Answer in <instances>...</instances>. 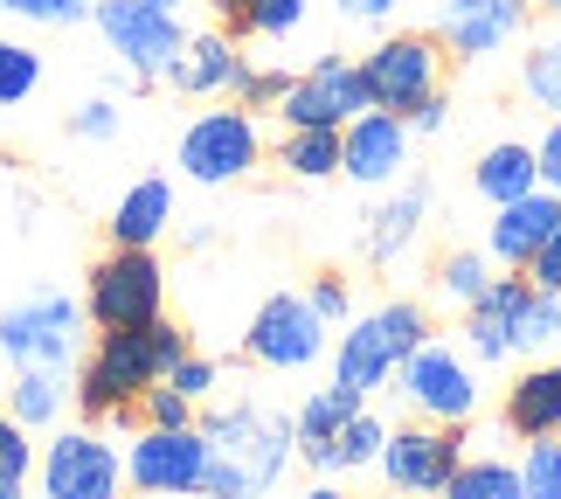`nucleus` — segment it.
Wrapping results in <instances>:
<instances>
[{
    "label": "nucleus",
    "instance_id": "18",
    "mask_svg": "<svg viewBox=\"0 0 561 499\" xmlns=\"http://www.w3.org/2000/svg\"><path fill=\"white\" fill-rule=\"evenodd\" d=\"M554 223H561V194H554V188H534V194H520V202L492 208V223H485V257H492L500 271H527L534 257L548 250Z\"/></svg>",
    "mask_w": 561,
    "mask_h": 499
},
{
    "label": "nucleus",
    "instance_id": "21",
    "mask_svg": "<svg viewBox=\"0 0 561 499\" xmlns=\"http://www.w3.org/2000/svg\"><path fill=\"white\" fill-rule=\"evenodd\" d=\"M500 417L513 438H561V354L554 361H534L513 375Z\"/></svg>",
    "mask_w": 561,
    "mask_h": 499
},
{
    "label": "nucleus",
    "instance_id": "39",
    "mask_svg": "<svg viewBox=\"0 0 561 499\" xmlns=\"http://www.w3.org/2000/svg\"><path fill=\"white\" fill-rule=\"evenodd\" d=\"M28 472H35V444H28V423L0 417V486L28 479Z\"/></svg>",
    "mask_w": 561,
    "mask_h": 499
},
{
    "label": "nucleus",
    "instance_id": "24",
    "mask_svg": "<svg viewBox=\"0 0 561 499\" xmlns=\"http://www.w3.org/2000/svg\"><path fill=\"white\" fill-rule=\"evenodd\" d=\"M471 188H479V202L506 208V202H520V194L541 188V160H534L527 139H492L485 154L471 160Z\"/></svg>",
    "mask_w": 561,
    "mask_h": 499
},
{
    "label": "nucleus",
    "instance_id": "10",
    "mask_svg": "<svg viewBox=\"0 0 561 499\" xmlns=\"http://www.w3.org/2000/svg\"><path fill=\"white\" fill-rule=\"evenodd\" d=\"M202 479H208L202 423H181V430L139 423L133 430V451H125V486L133 492H146V499H202Z\"/></svg>",
    "mask_w": 561,
    "mask_h": 499
},
{
    "label": "nucleus",
    "instance_id": "27",
    "mask_svg": "<svg viewBox=\"0 0 561 499\" xmlns=\"http://www.w3.org/2000/svg\"><path fill=\"white\" fill-rule=\"evenodd\" d=\"M368 409V396L360 388H347V382H327V388H312L306 402H298V417H291V430H298V451L306 444H327L347 417H360Z\"/></svg>",
    "mask_w": 561,
    "mask_h": 499
},
{
    "label": "nucleus",
    "instance_id": "9",
    "mask_svg": "<svg viewBox=\"0 0 561 499\" xmlns=\"http://www.w3.org/2000/svg\"><path fill=\"white\" fill-rule=\"evenodd\" d=\"M396 396L430 423H471L479 417V367H471V354H458L450 340L430 333L416 354L396 367Z\"/></svg>",
    "mask_w": 561,
    "mask_h": 499
},
{
    "label": "nucleus",
    "instance_id": "11",
    "mask_svg": "<svg viewBox=\"0 0 561 499\" xmlns=\"http://www.w3.org/2000/svg\"><path fill=\"white\" fill-rule=\"evenodd\" d=\"M327 319L312 313L306 292H271L264 306L250 313L243 327V361L250 367H271V375H298V367H312L327 354Z\"/></svg>",
    "mask_w": 561,
    "mask_h": 499
},
{
    "label": "nucleus",
    "instance_id": "14",
    "mask_svg": "<svg viewBox=\"0 0 561 499\" xmlns=\"http://www.w3.org/2000/svg\"><path fill=\"white\" fill-rule=\"evenodd\" d=\"M360 112H368L360 56H340V49H327L312 70H298L285 104H277V118H285V125H327V133H347Z\"/></svg>",
    "mask_w": 561,
    "mask_h": 499
},
{
    "label": "nucleus",
    "instance_id": "46",
    "mask_svg": "<svg viewBox=\"0 0 561 499\" xmlns=\"http://www.w3.org/2000/svg\"><path fill=\"white\" fill-rule=\"evenodd\" d=\"M202 8H215V14H222V21H236V14L250 8V0H202Z\"/></svg>",
    "mask_w": 561,
    "mask_h": 499
},
{
    "label": "nucleus",
    "instance_id": "6",
    "mask_svg": "<svg viewBox=\"0 0 561 499\" xmlns=\"http://www.w3.org/2000/svg\"><path fill=\"white\" fill-rule=\"evenodd\" d=\"M83 313L98 333H125V327H153L167 313V264L153 250H104L91 277H83Z\"/></svg>",
    "mask_w": 561,
    "mask_h": 499
},
{
    "label": "nucleus",
    "instance_id": "42",
    "mask_svg": "<svg viewBox=\"0 0 561 499\" xmlns=\"http://www.w3.org/2000/svg\"><path fill=\"white\" fill-rule=\"evenodd\" d=\"M333 8H340L347 29H381V21H396L402 0H333Z\"/></svg>",
    "mask_w": 561,
    "mask_h": 499
},
{
    "label": "nucleus",
    "instance_id": "8",
    "mask_svg": "<svg viewBox=\"0 0 561 499\" xmlns=\"http://www.w3.org/2000/svg\"><path fill=\"white\" fill-rule=\"evenodd\" d=\"M83 298L70 292H28L21 306L0 313V354L8 367H77V333H83Z\"/></svg>",
    "mask_w": 561,
    "mask_h": 499
},
{
    "label": "nucleus",
    "instance_id": "43",
    "mask_svg": "<svg viewBox=\"0 0 561 499\" xmlns=\"http://www.w3.org/2000/svg\"><path fill=\"white\" fill-rule=\"evenodd\" d=\"M534 160H541V188L561 194V118H548V133L534 139Z\"/></svg>",
    "mask_w": 561,
    "mask_h": 499
},
{
    "label": "nucleus",
    "instance_id": "20",
    "mask_svg": "<svg viewBox=\"0 0 561 499\" xmlns=\"http://www.w3.org/2000/svg\"><path fill=\"white\" fill-rule=\"evenodd\" d=\"M430 208H437V188L423 181H402L388 202L368 215V236H360V257L368 264H402L409 250H416V236H423V223H430Z\"/></svg>",
    "mask_w": 561,
    "mask_h": 499
},
{
    "label": "nucleus",
    "instance_id": "44",
    "mask_svg": "<svg viewBox=\"0 0 561 499\" xmlns=\"http://www.w3.org/2000/svg\"><path fill=\"white\" fill-rule=\"evenodd\" d=\"M527 277H534L541 292H561V223H554V236H548V250L527 264Z\"/></svg>",
    "mask_w": 561,
    "mask_h": 499
},
{
    "label": "nucleus",
    "instance_id": "19",
    "mask_svg": "<svg viewBox=\"0 0 561 499\" xmlns=\"http://www.w3.org/2000/svg\"><path fill=\"white\" fill-rule=\"evenodd\" d=\"M236 70H243V42H236L229 29H202V35H187V49L167 63V91H181V98H229L236 91Z\"/></svg>",
    "mask_w": 561,
    "mask_h": 499
},
{
    "label": "nucleus",
    "instance_id": "3",
    "mask_svg": "<svg viewBox=\"0 0 561 499\" xmlns=\"http://www.w3.org/2000/svg\"><path fill=\"white\" fill-rule=\"evenodd\" d=\"M423 340H430V313L416 306V298H388V306H375V313H354L347 333L333 340V382L375 396V388L396 382V367L416 354Z\"/></svg>",
    "mask_w": 561,
    "mask_h": 499
},
{
    "label": "nucleus",
    "instance_id": "49",
    "mask_svg": "<svg viewBox=\"0 0 561 499\" xmlns=\"http://www.w3.org/2000/svg\"><path fill=\"white\" fill-rule=\"evenodd\" d=\"M534 8H541V14H554V21H561V0H534Z\"/></svg>",
    "mask_w": 561,
    "mask_h": 499
},
{
    "label": "nucleus",
    "instance_id": "37",
    "mask_svg": "<svg viewBox=\"0 0 561 499\" xmlns=\"http://www.w3.org/2000/svg\"><path fill=\"white\" fill-rule=\"evenodd\" d=\"M561 347V292L534 285V306H527V333H520V354H548Z\"/></svg>",
    "mask_w": 561,
    "mask_h": 499
},
{
    "label": "nucleus",
    "instance_id": "23",
    "mask_svg": "<svg viewBox=\"0 0 561 499\" xmlns=\"http://www.w3.org/2000/svg\"><path fill=\"white\" fill-rule=\"evenodd\" d=\"M381 444H388V423L375 409H360V417H347L327 444H306L298 458H306L319 479H347V472H375L381 465Z\"/></svg>",
    "mask_w": 561,
    "mask_h": 499
},
{
    "label": "nucleus",
    "instance_id": "13",
    "mask_svg": "<svg viewBox=\"0 0 561 499\" xmlns=\"http://www.w3.org/2000/svg\"><path fill=\"white\" fill-rule=\"evenodd\" d=\"M458 465H465V423H402V430H388V444H381V479L388 492H444L450 479H458Z\"/></svg>",
    "mask_w": 561,
    "mask_h": 499
},
{
    "label": "nucleus",
    "instance_id": "50",
    "mask_svg": "<svg viewBox=\"0 0 561 499\" xmlns=\"http://www.w3.org/2000/svg\"><path fill=\"white\" fill-rule=\"evenodd\" d=\"M396 499H437V492H396Z\"/></svg>",
    "mask_w": 561,
    "mask_h": 499
},
{
    "label": "nucleus",
    "instance_id": "33",
    "mask_svg": "<svg viewBox=\"0 0 561 499\" xmlns=\"http://www.w3.org/2000/svg\"><path fill=\"white\" fill-rule=\"evenodd\" d=\"M520 492L527 499H561V438H527V451H520Z\"/></svg>",
    "mask_w": 561,
    "mask_h": 499
},
{
    "label": "nucleus",
    "instance_id": "48",
    "mask_svg": "<svg viewBox=\"0 0 561 499\" xmlns=\"http://www.w3.org/2000/svg\"><path fill=\"white\" fill-rule=\"evenodd\" d=\"M0 499H28V479H14V486H0Z\"/></svg>",
    "mask_w": 561,
    "mask_h": 499
},
{
    "label": "nucleus",
    "instance_id": "16",
    "mask_svg": "<svg viewBox=\"0 0 561 499\" xmlns=\"http://www.w3.org/2000/svg\"><path fill=\"white\" fill-rule=\"evenodd\" d=\"M409 118L402 112H360L347 133H340V173H347L354 188H396L409 173Z\"/></svg>",
    "mask_w": 561,
    "mask_h": 499
},
{
    "label": "nucleus",
    "instance_id": "34",
    "mask_svg": "<svg viewBox=\"0 0 561 499\" xmlns=\"http://www.w3.org/2000/svg\"><path fill=\"white\" fill-rule=\"evenodd\" d=\"M285 91H291V70H264V63H250L243 56V70H236V104H243V112H277V104H285Z\"/></svg>",
    "mask_w": 561,
    "mask_h": 499
},
{
    "label": "nucleus",
    "instance_id": "22",
    "mask_svg": "<svg viewBox=\"0 0 561 499\" xmlns=\"http://www.w3.org/2000/svg\"><path fill=\"white\" fill-rule=\"evenodd\" d=\"M167 229H174V181H160V173H146V181L125 188L112 223H104V236H112L118 250H153Z\"/></svg>",
    "mask_w": 561,
    "mask_h": 499
},
{
    "label": "nucleus",
    "instance_id": "29",
    "mask_svg": "<svg viewBox=\"0 0 561 499\" xmlns=\"http://www.w3.org/2000/svg\"><path fill=\"white\" fill-rule=\"evenodd\" d=\"M42 77H49L42 49H28L21 35H0V112H21V104H35Z\"/></svg>",
    "mask_w": 561,
    "mask_h": 499
},
{
    "label": "nucleus",
    "instance_id": "35",
    "mask_svg": "<svg viewBox=\"0 0 561 499\" xmlns=\"http://www.w3.org/2000/svg\"><path fill=\"white\" fill-rule=\"evenodd\" d=\"M0 8L28 29H83L91 21V0H0Z\"/></svg>",
    "mask_w": 561,
    "mask_h": 499
},
{
    "label": "nucleus",
    "instance_id": "41",
    "mask_svg": "<svg viewBox=\"0 0 561 499\" xmlns=\"http://www.w3.org/2000/svg\"><path fill=\"white\" fill-rule=\"evenodd\" d=\"M181 388V396H194V402H208L215 396V382H222V367H215L208 354H187V361H174V375H167Z\"/></svg>",
    "mask_w": 561,
    "mask_h": 499
},
{
    "label": "nucleus",
    "instance_id": "38",
    "mask_svg": "<svg viewBox=\"0 0 561 499\" xmlns=\"http://www.w3.org/2000/svg\"><path fill=\"white\" fill-rule=\"evenodd\" d=\"M306 298H312V313L327 319V327H347V319H354V285L340 271H319L306 285Z\"/></svg>",
    "mask_w": 561,
    "mask_h": 499
},
{
    "label": "nucleus",
    "instance_id": "2",
    "mask_svg": "<svg viewBox=\"0 0 561 499\" xmlns=\"http://www.w3.org/2000/svg\"><path fill=\"white\" fill-rule=\"evenodd\" d=\"M187 327L153 319V327H125V333H98V347L77 361V409L91 423H112L118 409H139V396L153 382L174 375V361H187Z\"/></svg>",
    "mask_w": 561,
    "mask_h": 499
},
{
    "label": "nucleus",
    "instance_id": "47",
    "mask_svg": "<svg viewBox=\"0 0 561 499\" xmlns=\"http://www.w3.org/2000/svg\"><path fill=\"white\" fill-rule=\"evenodd\" d=\"M298 499H347V492H340L333 479H319V486H306V492H298Z\"/></svg>",
    "mask_w": 561,
    "mask_h": 499
},
{
    "label": "nucleus",
    "instance_id": "36",
    "mask_svg": "<svg viewBox=\"0 0 561 499\" xmlns=\"http://www.w3.org/2000/svg\"><path fill=\"white\" fill-rule=\"evenodd\" d=\"M194 417H202V402H194V396H181L174 382H153V388H146V396H139V423L181 430V423H194Z\"/></svg>",
    "mask_w": 561,
    "mask_h": 499
},
{
    "label": "nucleus",
    "instance_id": "51",
    "mask_svg": "<svg viewBox=\"0 0 561 499\" xmlns=\"http://www.w3.org/2000/svg\"><path fill=\"white\" fill-rule=\"evenodd\" d=\"M160 8H181V0H160Z\"/></svg>",
    "mask_w": 561,
    "mask_h": 499
},
{
    "label": "nucleus",
    "instance_id": "26",
    "mask_svg": "<svg viewBox=\"0 0 561 499\" xmlns=\"http://www.w3.org/2000/svg\"><path fill=\"white\" fill-rule=\"evenodd\" d=\"M70 396H77V388H70V375H62V367H14L8 417L28 423V430H42V423L62 417V402H70Z\"/></svg>",
    "mask_w": 561,
    "mask_h": 499
},
{
    "label": "nucleus",
    "instance_id": "4",
    "mask_svg": "<svg viewBox=\"0 0 561 499\" xmlns=\"http://www.w3.org/2000/svg\"><path fill=\"white\" fill-rule=\"evenodd\" d=\"M174 160L194 188H236V181H250L256 167L271 160V146H264V125H256V112H243V104H208V112H194L181 125V146H174Z\"/></svg>",
    "mask_w": 561,
    "mask_h": 499
},
{
    "label": "nucleus",
    "instance_id": "5",
    "mask_svg": "<svg viewBox=\"0 0 561 499\" xmlns=\"http://www.w3.org/2000/svg\"><path fill=\"white\" fill-rule=\"evenodd\" d=\"M450 77V49L437 29H388L368 56H360V83H368L375 112H416L423 98H437Z\"/></svg>",
    "mask_w": 561,
    "mask_h": 499
},
{
    "label": "nucleus",
    "instance_id": "7",
    "mask_svg": "<svg viewBox=\"0 0 561 499\" xmlns=\"http://www.w3.org/2000/svg\"><path fill=\"white\" fill-rule=\"evenodd\" d=\"M91 29L104 35V49L118 56V70L133 83H160L167 63L187 49L181 8H160V0H91Z\"/></svg>",
    "mask_w": 561,
    "mask_h": 499
},
{
    "label": "nucleus",
    "instance_id": "45",
    "mask_svg": "<svg viewBox=\"0 0 561 499\" xmlns=\"http://www.w3.org/2000/svg\"><path fill=\"white\" fill-rule=\"evenodd\" d=\"M444 125H450V91H437V98H423L416 104V112H409V133H444Z\"/></svg>",
    "mask_w": 561,
    "mask_h": 499
},
{
    "label": "nucleus",
    "instance_id": "17",
    "mask_svg": "<svg viewBox=\"0 0 561 499\" xmlns=\"http://www.w3.org/2000/svg\"><path fill=\"white\" fill-rule=\"evenodd\" d=\"M527 14H534V0H444L437 35H444L450 63H485L527 29Z\"/></svg>",
    "mask_w": 561,
    "mask_h": 499
},
{
    "label": "nucleus",
    "instance_id": "32",
    "mask_svg": "<svg viewBox=\"0 0 561 499\" xmlns=\"http://www.w3.org/2000/svg\"><path fill=\"white\" fill-rule=\"evenodd\" d=\"M306 14H312V0H250V8L229 21V35H236V42H243V35H256V42H285V35L306 29Z\"/></svg>",
    "mask_w": 561,
    "mask_h": 499
},
{
    "label": "nucleus",
    "instance_id": "12",
    "mask_svg": "<svg viewBox=\"0 0 561 499\" xmlns=\"http://www.w3.org/2000/svg\"><path fill=\"white\" fill-rule=\"evenodd\" d=\"M42 499H118L125 492V451L104 430H62V438L35 458Z\"/></svg>",
    "mask_w": 561,
    "mask_h": 499
},
{
    "label": "nucleus",
    "instance_id": "25",
    "mask_svg": "<svg viewBox=\"0 0 561 499\" xmlns=\"http://www.w3.org/2000/svg\"><path fill=\"white\" fill-rule=\"evenodd\" d=\"M271 167H285L291 181H333L340 173V133H327V125H285V139L271 146Z\"/></svg>",
    "mask_w": 561,
    "mask_h": 499
},
{
    "label": "nucleus",
    "instance_id": "1",
    "mask_svg": "<svg viewBox=\"0 0 561 499\" xmlns=\"http://www.w3.org/2000/svg\"><path fill=\"white\" fill-rule=\"evenodd\" d=\"M194 423H202V438H208L202 499H264L285 479V465L298 458L291 417H277L264 402H215Z\"/></svg>",
    "mask_w": 561,
    "mask_h": 499
},
{
    "label": "nucleus",
    "instance_id": "30",
    "mask_svg": "<svg viewBox=\"0 0 561 499\" xmlns=\"http://www.w3.org/2000/svg\"><path fill=\"white\" fill-rule=\"evenodd\" d=\"M520 98L527 104H541L548 118H561V29L541 35L534 49L520 56Z\"/></svg>",
    "mask_w": 561,
    "mask_h": 499
},
{
    "label": "nucleus",
    "instance_id": "15",
    "mask_svg": "<svg viewBox=\"0 0 561 499\" xmlns=\"http://www.w3.org/2000/svg\"><path fill=\"white\" fill-rule=\"evenodd\" d=\"M527 306H534V277L527 271H500L485 285V298H471V306L458 313L465 319V354L500 367L520 354V333H527Z\"/></svg>",
    "mask_w": 561,
    "mask_h": 499
},
{
    "label": "nucleus",
    "instance_id": "40",
    "mask_svg": "<svg viewBox=\"0 0 561 499\" xmlns=\"http://www.w3.org/2000/svg\"><path fill=\"white\" fill-rule=\"evenodd\" d=\"M70 133H77V139H91V146L118 139V104H112V98H83L77 112H70Z\"/></svg>",
    "mask_w": 561,
    "mask_h": 499
},
{
    "label": "nucleus",
    "instance_id": "52",
    "mask_svg": "<svg viewBox=\"0 0 561 499\" xmlns=\"http://www.w3.org/2000/svg\"><path fill=\"white\" fill-rule=\"evenodd\" d=\"M0 21H8V8H0Z\"/></svg>",
    "mask_w": 561,
    "mask_h": 499
},
{
    "label": "nucleus",
    "instance_id": "28",
    "mask_svg": "<svg viewBox=\"0 0 561 499\" xmlns=\"http://www.w3.org/2000/svg\"><path fill=\"white\" fill-rule=\"evenodd\" d=\"M500 277V264H492L485 250H444L437 257V277H430V292L444 298V306H471V298H485V285Z\"/></svg>",
    "mask_w": 561,
    "mask_h": 499
},
{
    "label": "nucleus",
    "instance_id": "31",
    "mask_svg": "<svg viewBox=\"0 0 561 499\" xmlns=\"http://www.w3.org/2000/svg\"><path fill=\"white\" fill-rule=\"evenodd\" d=\"M437 499H527V492H520V465H506V458H465L458 479H450Z\"/></svg>",
    "mask_w": 561,
    "mask_h": 499
}]
</instances>
